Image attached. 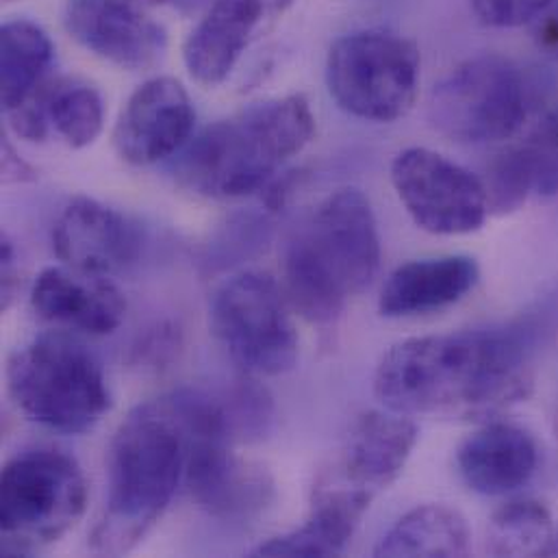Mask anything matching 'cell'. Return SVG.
I'll return each instance as SVG.
<instances>
[{"label":"cell","mask_w":558,"mask_h":558,"mask_svg":"<svg viewBox=\"0 0 558 558\" xmlns=\"http://www.w3.org/2000/svg\"><path fill=\"white\" fill-rule=\"evenodd\" d=\"M417 439V426L409 415L396 411L363 413L354 422L343 448V483L376 496L404 472Z\"/></svg>","instance_id":"19"},{"label":"cell","mask_w":558,"mask_h":558,"mask_svg":"<svg viewBox=\"0 0 558 558\" xmlns=\"http://www.w3.org/2000/svg\"><path fill=\"white\" fill-rule=\"evenodd\" d=\"M380 268V238L369 201L354 187L330 194L293 233L284 251V291L313 324L332 322L350 295Z\"/></svg>","instance_id":"4"},{"label":"cell","mask_w":558,"mask_h":558,"mask_svg":"<svg viewBox=\"0 0 558 558\" xmlns=\"http://www.w3.org/2000/svg\"><path fill=\"white\" fill-rule=\"evenodd\" d=\"M478 282L472 257L450 255L417 259L396 268L383 284L378 308L385 317H411L433 313L463 300Z\"/></svg>","instance_id":"21"},{"label":"cell","mask_w":558,"mask_h":558,"mask_svg":"<svg viewBox=\"0 0 558 558\" xmlns=\"http://www.w3.org/2000/svg\"><path fill=\"white\" fill-rule=\"evenodd\" d=\"M553 0H472L474 13L487 26L513 28L542 15Z\"/></svg>","instance_id":"27"},{"label":"cell","mask_w":558,"mask_h":558,"mask_svg":"<svg viewBox=\"0 0 558 558\" xmlns=\"http://www.w3.org/2000/svg\"><path fill=\"white\" fill-rule=\"evenodd\" d=\"M531 196L553 198L558 194V105L553 107L529 137L507 148Z\"/></svg>","instance_id":"25"},{"label":"cell","mask_w":558,"mask_h":558,"mask_svg":"<svg viewBox=\"0 0 558 558\" xmlns=\"http://www.w3.org/2000/svg\"><path fill=\"white\" fill-rule=\"evenodd\" d=\"M315 135L302 94L255 102L194 137L174 163L177 181L205 198H242L264 190Z\"/></svg>","instance_id":"3"},{"label":"cell","mask_w":558,"mask_h":558,"mask_svg":"<svg viewBox=\"0 0 558 558\" xmlns=\"http://www.w3.org/2000/svg\"><path fill=\"white\" fill-rule=\"evenodd\" d=\"M535 343L524 322L411 337L380 359L374 393L402 415L492 417L529 398Z\"/></svg>","instance_id":"1"},{"label":"cell","mask_w":558,"mask_h":558,"mask_svg":"<svg viewBox=\"0 0 558 558\" xmlns=\"http://www.w3.org/2000/svg\"><path fill=\"white\" fill-rule=\"evenodd\" d=\"M468 550L465 518L446 505H422L383 535L374 557H465Z\"/></svg>","instance_id":"22"},{"label":"cell","mask_w":558,"mask_h":558,"mask_svg":"<svg viewBox=\"0 0 558 558\" xmlns=\"http://www.w3.org/2000/svg\"><path fill=\"white\" fill-rule=\"evenodd\" d=\"M85 507L87 483L70 454L52 448L20 452L0 478L2 555L50 548L81 522Z\"/></svg>","instance_id":"6"},{"label":"cell","mask_w":558,"mask_h":558,"mask_svg":"<svg viewBox=\"0 0 558 558\" xmlns=\"http://www.w3.org/2000/svg\"><path fill=\"white\" fill-rule=\"evenodd\" d=\"M33 179H35L33 168L15 155V150L11 148L9 142H4V146H2V181L4 183H26Z\"/></svg>","instance_id":"28"},{"label":"cell","mask_w":558,"mask_h":558,"mask_svg":"<svg viewBox=\"0 0 558 558\" xmlns=\"http://www.w3.org/2000/svg\"><path fill=\"white\" fill-rule=\"evenodd\" d=\"M7 118L13 133L26 142H44L52 129L70 148H85L102 133L105 102L100 92L81 78L50 76L7 111Z\"/></svg>","instance_id":"16"},{"label":"cell","mask_w":558,"mask_h":558,"mask_svg":"<svg viewBox=\"0 0 558 558\" xmlns=\"http://www.w3.org/2000/svg\"><path fill=\"white\" fill-rule=\"evenodd\" d=\"M196 109L187 89L172 76L140 85L113 129V146L131 166H153L187 146Z\"/></svg>","instance_id":"12"},{"label":"cell","mask_w":558,"mask_h":558,"mask_svg":"<svg viewBox=\"0 0 558 558\" xmlns=\"http://www.w3.org/2000/svg\"><path fill=\"white\" fill-rule=\"evenodd\" d=\"M187 446L159 400L140 404L118 426L107 452V500L89 546L98 555L131 553L161 520L185 476Z\"/></svg>","instance_id":"2"},{"label":"cell","mask_w":558,"mask_h":558,"mask_svg":"<svg viewBox=\"0 0 558 558\" xmlns=\"http://www.w3.org/2000/svg\"><path fill=\"white\" fill-rule=\"evenodd\" d=\"M422 57L417 46L387 28L339 37L326 57V85L335 102L367 122H396L417 98Z\"/></svg>","instance_id":"7"},{"label":"cell","mask_w":558,"mask_h":558,"mask_svg":"<svg viewBox=\"0 0 558 558\" xmlns=\"http://www.w3.org/2000/svg\"><path fill=\"white\" fill-rule=\"evenodd\" d=\"M63 24L83 48L131 72L159 63L168 46L137 0H65Z\"/></svg>","instance_id":"14"},{"label":"cell","mask_w":558,"mask_h":558,"mask_svg":"<svg viewBox=\"0 0 558 558\" xmlns=\"http://www.w3.org/2000/svg\"><path fill=\"white\" fill-rule=\"evenodd\" d=\"M293 0H209L183 44L192 78L205 87L222 85L251 44L262 37Z\"/></svg>","instance_id":"13"},{"label":"cell","mask_w":558,"mask_h":558,"mask_svg":"<svg viewBox=\"0 0 558 558\" xmlns=\"http://www.w3.org/2000/svg\"><path fill=\"white\" fill-rule=\"evenodd\" d=\"M533 89L522 68L502 54L457 65L430 94L433 126L459 144L511 140L526 124Z\"/></svg>","instance_id":"8"},{"label":"cell","mask_w":558,"mask_h":558,"mask_svg":"<svg viewBox=\"0 0 558 558\" xmlns=\"http://www.w3.org/2000/svg\"><path fill=\"white\" fill-rule=\"evenodd\" d=\"M142 7H157V4H166L170 0H137Z\"/></svg>","instance_id":"30"},{"label":"cell","mask_w":558,"mask_h":558,"mask_svg":"<svg viewBox=\"0 0 558 558\" xmlns=\"http://www.w3.org/2000/svg\"><path fill=\"white\" fill-rule=\"evenodd\" d=\"M539 465L533 435L515 424L487 422L457 450L465 485L481 496H507L524 487Z\"/></svg>","instance_id":"18"},{"label":"cell","mask_w":558,"mask_h":558,"mask_svg":"<svg viewBox=\"0 0 558 558\" xmlns=\"http://www.w3.org/2000/svg\"><path fill=\"white\" fill-rule=\"evenodd\" d=\"M31 304L41 319L87 335H109L126 315V298L111 280L68 266L37 275Z\"/></svg>","instance_id":"17"},{"label":"cell","mask_w":558,"mask_h":558,"mask_svg":"<svg viewBox=\"0 0 558 558\" xmlns=\"http://www.w3.org/2000/svg\"><path fill=\"white\" fill-rule=\"evenodd\" d=\"M487 550L496 557H555L558 539L550 511L535 500H513L489 522Z\"/></svg>","instance_id":"24"},{"label":"cell","mask_w":558,"mask_h":558,"mask_svg":"<svg viewBox=\"0 0 558 558\" xmlns=\"http://www.w3.org/2000/svg\"><path fill=\"white\" fill-rule=\"evenodd\" d=\"M142 246L140 227L94 198H74L52 229V251L63 266L102 277L133 266Z\"/></svg>","instance_id":"15"},{"label":"cell","mask_w":558,"mask_h":558,"mask_svg":"<svg viewBox=\"0 0 558 558\" xmlns=\"http://www.w3.org/2000/svg\"><path fill=\"white\" fill-rule=\"evenodd\" d=\"M7 2H11V0H7Z\"/></svg>","instance_id":"31"},{"label":"cell","mask_w":558,"mask_h":558,"mask_svg":"<svg viewBox=\"0 0 558 558\" xmlns=\"http://www.w3.org/2000/svg\"><path fill=\"white\" fill-rule=\"evenodd\" d=\"M231 444L220 435L185 437V483L196 505L211 518L242 522L272 502L275 483L264 468L242 461Z\"/></svg>","instance_id":"11"},{"label":"cell","mask_w":558,"mask_h":558,"mask_svg":"<svg viewBox=\"0 0 558 558\" xmlns=\"http://www.w3.org/2000/svg\"><path fill=\"white\" fill-rule=\"evenodd\" d=\"M54 48L46 31L24 17L2 24V107L11 111L48 78Z\"/></svg>","instance_id":"23"},{"label":"cell","mask_w":558,"mask_h":558,"mask_svg":"<svg viewBox=\"0 0 558 558\" xmlns=\"http://www.w3.org/2000/svg\"><path fill=\"white\" fill-rule=\"evenodd\" d=\"M2 306H9L11 291H13V266H15V251L9 240H2Z\"/></svg>","instance_id":"29"},{"label":"cell","mask_w":558,"mask_h":558,"mask_svg":"<svg viewBox=\"0 0 558 558\" xmlns=\"http://www.w3.org/2000/svg\"><path fill=\"white\" fill-rule=\"evenodd\" d=\"M211 330L251 376H280L298 363V330L270 275L242 272L227 280L211 302Z\"/></svg>","instance_id":"9"},{"label":"cell","mask_w":558,"mask_h":558,"mask_svg":"<svg viewBox=\"0 0 558 558\" xmlns=\"http://www.w3.org/2000/svg\"><path fill=\"white\" fill-rule=\"evenodd\" d=\"M374 494L350 485H317L306 522L257 546L253 557H337L354 537Z\"/></svg>","instance_id":"20"},{"label":"cell","mask_w":558,"mask_h":558,"mask_svg":"<svg viewBox=\"0 0 558 558\" xmlns=\"http://www.w3.org/2000/svg\"><path fill=\"white\" fill-rule=\"evenodd\" d=\"M7 391L31 422L63 435L92 430L113 404L100 361L65 332H44L13 352Z\"/></svg>","instance_id":"5"},{"label":"cell","mask_w":558,"mask_h":558,"mask_svg":"<svg viewBox=\"0 0 558 558\" xmlns=\"http://www.w3.org/2000/svg\"><path fill=\"white\" fill-rule=\"evenodd\" d=\"M235 439H259L272 420V398L255 380H240L222 393Z\"/></svg>","instance_id":"26"},{"label":"cell","mask_w":558,"mask_h":558,"mask_svg":"<svg viewBox=\"0 0 558 558\" xmlns=\"http://www.w3.org/2000/svg\"><path fill=\"white\" fill-rule=\"evenodd\" d=\"M391 183L413 222L433 235H468L487 220L483 179L435 150H402L391 163Z\"/></svg>","instance_id":"10"}]
</instances>
